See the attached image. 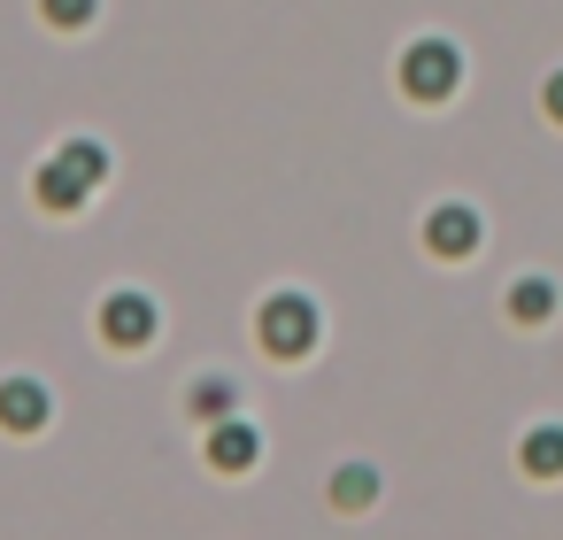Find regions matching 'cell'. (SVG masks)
<instances>
[{"instance_id": "1", "label": "cell", "mask_w": 563, "mask_h": 540, "mask_svg": "<svg viewBox=\"0 0 563 540\" xmlns=\"http://www.w3.org/2000/svg\"><path fill=\"white\" fill-rule=\"evenodd\" d=\"M101 178H109V147H101V140H70V147H55V155L40 163V186H32V194H40V209L78 217Z\"/></svg>"}, {"instance_id": "2", "label": "cell", "mask_w": 563, "mask_h": 540, "mask_svg": "<svg viewBox=\"0 0 563 540\" xmlns=\"http://www.w3.org/2000/svg\"><path fill=\"white\" fill-rule=\"evenodd\" d=\"M317 332H324V317H317L309 294H271L263 317H255V340H263L271 355H286V363H301V355L317 348Z\"/></svg>"}, {"instance_id": "3", "label": "cell", "mask_w": 563, "mask_h": 540, "mask_svg": "<svg viewBox=\"0 0 563 540\" xmlns=\"http://www.w3.org/2000/svg\"><path fill=\"white\" fill-rule=\"evenodd\" d=\"M455 86H463V55H455L448 40H409V47H401V93H409V101L432 109V101H448Z\"/></svg>"}, {"instance_id": "4", "label": "cell", "mask_w": 563, "mask_h": 540, "mask_svg": "<svg viewBox=\"0 0 563 540\" xmlns=\"http://www.w3.org/2000/svg\"><path fill=\"white\" fill-rule=\"evenodd\" d=\"M101 340H109V348H147V340H155V301H147L140 286L109 294V301H101Z\"/></svg>"}, {"instance_id": "5", "label": "cell", "mask_w": 563, "mask_h": 540, "mask_svg": "<svg viewBox=\"0 0 563 540\" xmlns=\"http://www.w3.org/2000/svg\"><path fill=\"white\" fill-rule=\"evenodd\" d=\"M209 463H217L224 478L255 471V463H263V432H255L240 409H232V417H217V425H209Z\"/></svg>"}, {"instance_id": "6", "label": "cell", "mask_w": 563, "mask_h": 540, "mask_svg": "<svg viewBox=\"0 0 563 540\" xmlns=\"http://www.w3.org/2000/svg\"><path fill=\"white\" fill-rule=\"evenodd\" d=\"M478 240H486V224H478V209H463V201H448V209H432V217H424V247H432V255H448V263H463Z\"/></svg>"}, {"instance_id": "7", "label": "cell", "mask_w": 563, "mask_h": 540, "mask_svg": "<svg viewBox=\"0 0 563 540\" xmlns=\"http://www.w3.org/2000/svg\"><path fill=\"white\" fill-rule=\"evenodd\" d=\"M47 417H55V394L40 378H0V425L9 432H40Z\"/></svg>"}, {"instance_id": "8", "label": "cell", "mask_w": 563, "mask_h": 540, "mask_svg": "<svg viewBox=\"0 0 563 540\" xmlns=\"http://www.w3.org/2000/svg\"><path fill=\"white\" fill-rule=\"evenodd\" d=\"M517 463H525L532 478H563V425H532L525 448H517Z\"/></svg>"}, {"instance_id": "9", "label": "cell", "mask_w": 563, "mask_h": 540, "mask_svg": "<svg viewBox=\"0 0 563 540\" xmlns=\"http://www.w3.org/2000/svg\"><path fill=\"white\" fill-rule=\"evenodd\" d=\"M509 317L517 324H548L555 317V278H517L509 286Z\"/></svg>"}, {"instance_id": "10", "label": "cell", "mask_w": 563, "mask_h": 540, "mask_svg": "<svg viewBox=\"0 0 563 540\" xmlns=\"http://www.w3.org/2000/svg\"><path fill=\"white\" fill-rule=\"evenodd\" d=\"M378 502V471L371 463H340L332 471V509H371Z\"/></svg>"}, {"instance_id": "11", "label": "cell", "mask_w": 563, "mask_h": 540, "mask_svg": "<svg viewBox=\"0 0 563 540\" xmlns=\"http://www.w3.org/2000/svg\"><path fill=\"white\" fill-rule=\"evenodd\" d=\"M93 9H101V0H40V16H47V24H63V32L93 24Z\"/></svg>"}, {"instance_id": "12", "label": "cell", "mask_w": 563, "mask_h": 540, "mask_svg": "<svg viewBox=\"0 0 563 540\" xmlns=\"http://www.w3.org/2000/svg\"><path fill=\"white\" fill-rule=\"evenodd\" d=\"M194 409H201L209 425H217V417H232V386H224V378H201V386H194Z\"/></svg>"}, {"instance_id": "13", "label": "cell", "mask_w": 563, "mask_h": 540, "mask_svg": "<svg viewBox=\"0 0 563 540\" xmlns=\"http://www.w3.org/2000/svg\"><path fill=\"white\" fill-rule=\"evenodd\" d=\"M540 109L563 124V70H548V86H540Z\"/></svg>"}]
</instances>
